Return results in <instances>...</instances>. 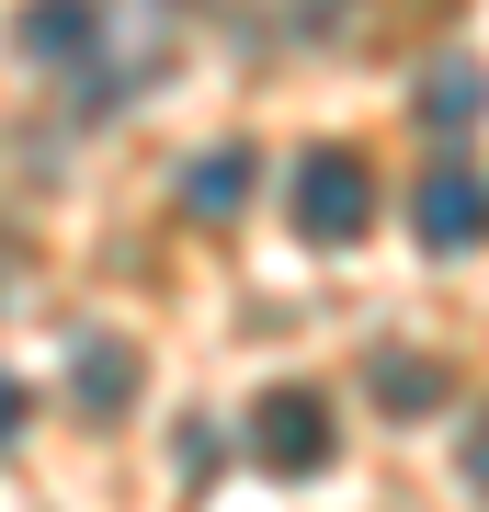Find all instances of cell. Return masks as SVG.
Instances as JSON below:
<instances>
[{"mask_svg": "<svg viewBox=\"0 0 489 512\" xmlns=\"http://www.w3.org/2000/svg\"><path fill=\"white\" fill-rule=\"evenodd\" d=\"M478 103H489V80L467 69V57H444V69H433V80H421V126H433L444 148H455V137H467V126H478Z\"/></svg>", "mask_w": 489, "mask_h": 512, "instance_id": "6", "label": "cell"}, {"mask_svg": "<svg viewBox=\"0 0 489 512\" xmlns=\"http://www.w3.org/2000/svg\"><path fill=\"white\" fill-rule=\"evenodd\" d=\"M364 228H376V160H364V148H308V160H296V239L342 251Z\"/></svg>", "mask_w": 489, "mask_h": 512, "instance_id": "1", "label": "cell"}, {"mask_svg": "<svg viewBox=\"0 0 489 512\" xmlns=\"http://www.w3.org/2000/svg\"><path fill=\"white\" fill-rule=\"evenodd\" d=\"M410 228H421V251H478L489 239V171L433 148V171H421V194H410Z\"/></svg>", "mask_w": 489, "mask_h": 512, "instance_id": "3", "label": "cell"}, {"mask_svg": "<svg viewBox=\"0 0 489 512\" xmlns=\"http://www.w3.org/2000/svg\"><path fill=\"white\" fill-rule=\"evenodd\" d=\"M182 205H194V217H239V205H251V148H205V160L182 171Z\"/></svg>", "mask_w": 489, "mask_h": 512, "instance_id": "7", "label": "cell"}, {"mask_svg": "<svg viewBox=\"0 0 489 512\" xmlns=\"http://www.w3.org/2000/svg\"><path fill=\"white\" fill-rule=\"evenodd\" d=\"M12 46L35 57V69L80 80L91 57H103V0H23V12H12Z\"/></svg>", "mask_w": 489, "mask_h": 512, "instance_id": "4", "label": "cell"}, {"mask_svg": "<svg viewBox=\"0 0 489 512\" xmlns=\"http://www.w3.org/2000/svg\"><path fill=\"white\" fill-rule=\"evenodd\" d=\"M376 399H387V410H444V365H421V353H376Z\"/></svg>", "mask_w": 489, "mask_h": 512, "instance_id": "8", "label": "cell"}, {"mask_svg": "<svg viewBox=\"0 0 489 512\" xmlns=\"http://www.w3.org/2000/svg\"><path fill=\"white\" fill-rule=\"evenodd\" d=\"M330 444H342V421H330L319 387H273V399L251 410V456H262L273 478H319Z\"/></svg>", "mask_w": 489, "mask_h": 512, "instance_id": "2", "label": "cell"}, {"mask_svg": "<svg viewBox=\"0 0 489 512\" xmlns=\"http://www.w3.org/2000/svg\"><path fill=\"white\" fill-rule=\"evenodd\" d=\"M69 399H80L91 421H114V410H126V399H137V353H126V342H114V330H91V342L69 353Z\"/></svg>", "mask_w": 489, "mask_h": 512, "instance_id": "5", "label": "cell"}, {"mask_svg": "<svg viewBox=\"0 0 489 512\" xmlns=\"http://www.w3.org/2000/svg\"><path fill=\"white\" fill-rule=\"evenodd\" d=\"M455 456H467V490H478V501H489V410H478V421H467V444H455Z\"/></svg>", "mask_w": 489, "mask_h": 512, "instance_id": "9", "label": "cell"}, {"mask_svg": "<svg viewBox=\"0 0 489 512\" xmlns=\"http://www.w3.org/2000/svg\"><path fill=\"white\" fill-rule=\"evenodd\" d=\"M23 433V376H0V444Z\"/></svg>", "mask_w": 489, "mask_h": 512, "instance_id": "10", "label": "cell"}]
</instances>
